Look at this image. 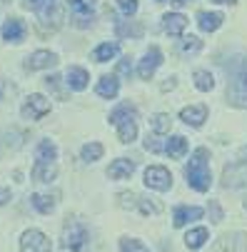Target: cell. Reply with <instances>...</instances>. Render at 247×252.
<instances>
[{
    "mask_svg": "<svg viewBox=\"0 0 247 252\" xmlns=\"http://www.w3.org/2000/svg\"><path fill=\"white\" fill-rule=\"evenodd\" d=\"M227 70V100L235 107L247 110V55H237L235 60L225 63Z\"/></svg>",
    "mask_w": 247,
    "mask_h": 252,
    "instance_id": "6da1fadb",
    "label": "cell"
},
{
    "mask_svg": "<svg viewBox=\"0 0 247 252\" xmlns=\"http://www.w3.org/2000/svg\"><path fill=\"white\" fill-rule=\"evenodd\" d=\"M185 177L187 185L197 192H207L213 185V175H210V150L207 148H197L190 155V162L185 167Z\"/></svg>",
    "mask_w": 247,
    "mask_h": 252,
    "instance_id": "7a4b0ae2",
    "label": "cell"
},
{
    "mask_svg": "<svg viewBox=\"0 0 247 252\" xmlns=\"http://www.w3.org/2000/svg\"><path fill=\"white\" fill-rule=\"evenodd\" d=\"M88 245V227L78 220H67L62 227V250L65 252H80Z\"/></svg>",
    "mask_w": 247,
    "mask_h": 252,
    "instance_id": "3957f363",
    "label": "cell"
},
{
    "mask_svg": "<svg viewBox=\"0 0 247 252\" xmlns=\"http://www.w3.org/2000/svg\"><path fill=\"white\" fill-rule=\"evenodd\" d=\"M20 113H23L25 120H40V118H45L50 113V100L45 95H40V93H32L23 102V110Z\"/></svg>",
    "mask_w": 247,
    "mask_h": 252,
    "instance_id": "277c9868",
    "label": "cell"
},
{
    "mask_svg": "<svg viewBox=\"0 0 247 252\" xmlns=\"http://www.w3.org/2000/svg\"><path fill=\"white\" fill-rule=\"evenodd\" d=\"M145 185H148L150 190L167 192V190L172 188V175H170L167 167H162V165H153V167L145 170Z\"/></svg>",
    "mask_w": 247,
    "mask_h": 252,
    "instance_id": "5b68a950",
    "label": "cell"
},
{
    "mask_svg": "<svg viewBox=\"0 0 247 252\" xmlns=\"http://www.w3.org/2000/svg\"><path fill=\"white\" fill-rule=\"evenodd\" d=\"M213 252H247V232H227L222 235Z\"/></svg>",
    "mask_w": 247,
    "mask_h": 252,
    "instance_id": "8992f818",
    "label": "cell"
},
{
    "mask_svg": "<svg viewBox=\"0 0 247 252\" xmlns=\"http://www.w3.org/2000/svg\"><path fill=\"white\" fill-rule=\"evenodd\" d=\"M160 65H162V50H160L157 45H153V48L143 55V60H140V65H137V75L143 78V80H150Z\"/></svg>",
    "mask_w": 247,
    "mask_h": 252,
    "instance_id": "52a82bcc",
    "label": "cell"
},
{
    "mask_svg": "<svg viewBox=\"0 0 247 252\" xmlns=\"http://www.w3.org/2000/svg\"><path fill=\"white\" fill-rule=\"evenodd\" d=\"M20 252H53V250H50V240L40 230H28L23 232Z\"/></svg>",
    "mask_w": 247,
    "mask_h": 252,
    "instance_id": "ba28073f",
    "label": "cell"
},
{
    "mask_svg": "<svg viewBox=\"0 0 247 252\" xmlns=\"http://www.w3.org/2000/svg\"><path fill=\"white\" fill-rule=\"evenodd\" d=\"M53 65H58V55L50 50H35L32 55L25 58V70H30V73L32 70H48Z\"/></svg>",
    "mask_w": 247,
    "mask_h": 252,
    "instance_id": "9c48e42d",
    "label": "cell"
},
{
    "mask_svg": "<svg viewBox=\"0 0 247 252\" xmlns=\"http://www.w3.org/2000/svg\"><path fill=\"white\" fill-rule=\"evenodd\" d=\"M202 218V207H190V205H178L172 210V225L175 227H185L195 220Z\"/></svg>",
    "mask_w": 247,
    "mask_h": 252,
    "instance_id": "30bf717a",
    "label": "cell"
},
{
    "mask_svg": "<svg viewBox=\"0 0 247 252\" xmlns=\"http://www.w3.org/2000/svg\"><path fill=\"white\" fill-rule=\"evenodd\" d=\"M185 28H187V18L183 13H165L162 15V30L167 35H172V38H180L185 32Z\"/></svg>",
    "mask_w": 247,
    "mask_h": 252,
    "instance_id": "8fae6325",
    "label": "cell"
},
{
    "mask_svg": "<svg viewBox=\"0 0 247 252\" xmlns=\"http://www.w3.org/2000/svg\"><path fill=\"white\" fill-rule=\"evenodd\" d=\"M180 120L190 127H200L207 120V105H190L180 110Z\"/></svg>",
    "mask_w": 247,
    "mask_h": 252,
    "instance_id": "7c38bea8",
    "label": "cell"
},
{
    "mask_svg": "<svg viewBox=\"0 0 247 252\" xmlns=\"http://www.w3.org/2000/svg\"><path fill=\"white\" fill-rule=\"evenodd\" d=\"M70 13L75 15V20H78L80 28L90 25V23H93V15H95L90 0H70Z\"/></svg>",
    "mask_w": 247,
    "mask_h": 252,
    "instance_id": "4fadbf2b",
    "label": "cell"
},
{
    "mask_svg": "<svg viewBox=\"0 0 247 252\" xmlns=\"http://www.w3.org/2000/svg\"><path fill=\"white\" fill-rule=\"evenodd\" d=\"M88 83H90V75H88L85 67H78V65L67 67V73H65V85H67L70 90H85Z\"/></svg>",
    "mask_w": 247,
    "mask_h": 252,
    "instance_id": "5bb4252c",
    "label": "cell"
},
{
    "mask_svg": "<svg viewBox=\"0 0 247 252\" xmlns=\"http://www.w3.org/2000/svg\"><path fill=\"white\" fill-rule=\"evenodd\" d=\"M20 145H23V132H18V130L0 132V158H8V155L15 153Z\"/></svg>",
    "mask_w": 247,
    "mask_h": 252,
    "instance_id": "9a60e30c",
    "label": "cell"
},
{
    "mask_svg": "<svg viewBox=\"0 0 247 252\" xmlns=\"http://www.w3.org/2000/svg\"><path fill=\"white\" fill-rule=\"evenodd\" d=\"M25 32H28L25 23H23L20 18H10V20H5V25H3V40H8V43H20V40L25 38Z\"/></svg>",
    "mask_w": 247,
    "mask_h": 252,
    "instance_id": "2e32d148",
    "label": "cell"
},
{
    "mask_svg": "<svg viewBox=\"0 0 247 252\" xmlns=\"http://www.w3.org/2000/svg\"><path fill=\"white\" fill-rule=\"evenodd\" d=\"M95 93H97L100 97H105V100H113V97H118V93H120V80H118L115 75H102V78L97 80Z\"/></svg>",
    "mask_w": 247,
    "mask_h": 252,
    "instance_id": "e0dca14e",
    "label": "cell"
},
{
    "mask_svg": "<svg viewBox=\"0 0 247 252\" xmlns=\"http://www.w3.org/2000/svg\"><path fill=\"white\" fill-rule=\"evenodd\" d=\"M110 125H120V123H127V120H137V107L132 105V102H120L115 110L110 113Z\"/></svg>",
    "mask_w": 247,
    "mask_h": 252,
    "instance_id": "ac0fdd59",
    "label": "cell"
},
{
    "mask_svg": "<svg viewBox=\"0 0 247 252\" xmlns=\"http://www.w3.org/2000/svg\"><path fill=\"white\" fill-rule=\"evenodd\" d=\"M30 175H32L35 183H53L55 175H58V165L55 162H35Z\"/></svg>",
    "mask_w": 247,
    "mask_h": 252,
    "instance_id": "d6986e66",
    "label": "cell"
},
{
    "mask_svg": "<svg viewBox=\"0 0 247 252\" xmlns=\"http://www.w3.org/2000/svg\"><path fill=\"white\" fill-rule=\"evenodd\" d=\"M132 172H135V162L127 160V158H120V160H115V162L108 167V177H110V180H127Z\"/></svg>",
    "mask_w": 247,
    "mask_h": 252,
    "instance_id": "ffe728a7",
    "label": "cell"
},
{
    "mask_svg": "<svg viewBox=\"0 0 247 252\" xmlns=\"http://www.w3.org/2000/svg\"><path fill=\"white\" fill-rule=\"evenodd\" d=\"M222 20H225L222 13H207V10H200V13H197V25H200V30H205V32H215V30L222 25Z\"/></svg>",
    "mask_w": 247,
    "mask_h": 252,
    "instance_id": "44dd1931",
    "label": "cell"
},
{
    "mask_svg": "<svg viewBox=\"0 0 247 252\" xmlns=\"http://www.w3.org/2000/svg\"><path fill=\"white\" fill-rule=\"evenodd\" d=\"M187 140L183 137V135H172L170 140H167V145H165V153L172 158V160H180V158H185V153H187Z\"/></svg>",
    "mask_w": 247,
    "mask_h": 252,
    "instance_id": "7402d4cb",
    "label": "cell"
},
{
    "mask_svg": "<svg viewBox=\"0 0 247 252\" xmlns=\"http://www.w3.org/2000/svg\"><path fill=\"white\" fill-rule=\"evenodd\" d=\"M55 158H58L55 142H50V140H40V142H38V148H35V160H38V162H55Z\"/></svg>",
    "mask_w": 247,
    "mask_h": 252,
    "instance_id": "603a6c76",
    "label": "cell"
},
{
    "mask_svg": "<svg viewBox=\"0 0 247 252\" xmlns=\"http://www.w3.org/2000/svg\"><path fill=\"white\" fill-rule=\"evenodd\" d=\"M118 53H120V45H118V43H100V45L93 50V60H95V63H108V60H113Z\"/></svg>",
    "mask_w": 247,
    "mask_h": 252,
    "instance_id": "cb8c5ba5",
    "label": "cell"
},
{
    "mask_svg": "<svg viewBox=\"0 0 247 252\" xmlns=\"http://www.w3.org/2000/svg\"><path fill=\"white\" fill-rule=\"evenodd\" d=\"M207 240H210L207 227H195V230H190V232L185 235V245H187L190 250H200Z\"/></svg>",
    "mask_w": 247,
    "mask_h": 252,
    "instance_id": "d4e9b609",
    "label": "cell"
},
{
    "mask_svg": "<svg viewBox=\"0 0 247 252\" xmlns=\"http://www.w3.org/2000/svg\"><path fill=\"white\" fill-rule=\"evenodd\" d=\"M192 80H195V88H197L200 93H210V90L215 88V78H213V73H210V70H195Z\"/></svg>",
    "mask_w": 247,
    "mask_h": 252,
    "instance_id": "484cf974",
    "label": "cell"
},
{
    "mask_svg": "<svg viewBox=\"0 0 247 252\" xmlns=\"http://www.w3.org/2000/svg\"><path fill=\"white\" fill-rule=\"evenodd\" d=\"M30 202H32V207L38 210L40 215H50L53 210H55V197H50V195H32L30 197Z\"/></svg>",
    "mask_w": 247,
    "mask_h": 252,
    "instance_id": "4316f807",
    "label": "cell"
},
{
    "mask_svg": "<svg viewBox=\"0 0 247 252\" xmlns=\"http://www.w3.org/2000/svg\"><path fill=\"white\" fill-rule=\"evenodd\" d=\"M135 137H137V123L135 120H127V123H120L118 125V140L123 142V145L132 142Z\"/></svg>",
    "mask_w": 247,
    "mask_h": 252,
    "instance_id": "83f0119b",
    "label": "cell"
},
{
    "mask_svg": "<svg viewBox=\"0 0 247 252\" xmlns=\"http://www.w3.org/2000/svg\"><path fill=\"white\" fill-rule=\"evenodd\" d=\"M150 127H153V132H155V135H165V132H170L172 120H170V115L157 113V115H153V118H150Z\"/></svg>",
    "mask_w": 247,
    "mask_h": 252,
    "instance_id": "f1b7e54d",
    "label": "cell"
},
{
    "mask_svg": "<svg viewBox=\"0 0 247 252\" xmlns=\"http://www.w3.org/2000/svg\"><path fill=\"white\" fill-rule=\"evenodd\" d=\"M102 153H105V148L100 145V142H88V145H83V150H80V158L85 162H95V160L102 158Z\"/></svg>",
    "mask_w": 247,
    "mask_h": 252,
    "instance_id": "f546056e",
    "label": "cell"
},
{
    "mask_svg": "<svg viewBox=\"0 0 247 252\" xmlns=\"http://www.w3.org/2000/svg\"><path fill=\"white\" fill-rule=\"evenodd\" d=\"M137 210L143 215H160L162 212V205L153 197H137Z\"/></svg>",
    "mask_w": 247,
    "mask_h": 252,
    "instance_id": "4dcf8cb0",
    "label": "cell"
},
{
    "mask_svg": "<svg viewBox=\"0 0 247 252\" xmlns=\"http://www.w3.org/2000/svg\"><path fill=\"white\" fill-rule=\"evenodd\" d=\"M202 50V40L195 38V35H187V38H183V45H180V53L183 55H197Z\"/></svg>",
    "mask_w": 247,
    "mask_h": 252,
    "instance_id": "1f68e13d",
    "label": "cell"
},
{
    "mask_svg": "<svg viewBox=\"0 0 247 252\" xmlns=\"http://www.w3.org/2000/svg\"><path fill=\"white\" fill-rule=\"evenodd\" d=\"M120 252H150V250L135 237H120Z\"/></svg>",
    "mask_w": 247,
    "mask_h": 252,
    "instance_id": "d6a6232c",
    "label": "cell"
},
{
    "mask_svg": "<svg viewBox=\"0 0 247 252\" xmlns=\"http://www.w3.org/2000/svg\"><path fill=\"white\" fill-rule=\"evenodd\" d=\"M165 145H167V142H165ZM165 145L160 142V135H155V132L145 137V150H150V153H165Z\"/></svg>",
    "mask_w": 247,
    "mask_h": 252,
    "instance_id": "836d02e7",
    "label": "cell"
},
{
    "mask_svg": "<svg viewBox=\"0 0 247 252\" xmlns=\"http://www.w3.org/2000/svg\"><path fill=\"white\" fill-rule=\"evenodd\" d=\"M118 200H120V207H125V210H135L137 207V195H132V192H120Z\"/></svg>",
    "mask_w": 247,
    "mask_h": 252,
    "instance_id": "e575fe53",
    "label": "cell"
},
{
    "mask_svg": "<svg viewBox=\"0 0 247 252\" xmlns=\"http://www.w3.org/2000/svg\"><path fill=\"white\" fill-rule=\"evenodd\" d=\"M207 212H210V220H213V222H222V207H220L217 200H210Z\"/></svg>",
    "mask_w": 247,
    "mask_h": 252,
    "instance_id": "d590c367",
    "label": "cell"
},
{
    "mask_svg": "<svg viewBox=\"0 0 247 252\" xmlns=\"http://www.w3.org/2000/svg\"><path fill=\"white\" fill-rule=\"evenodd\" d=\"M118 8L130 18V15H135V13H137V0H118Z\"/></svg>",
    "mask_w": 247,
    "mask_h": 252,
    "instance_id": "8d00e7d4",
    "label": "cell"
},
{
    "mask_svg": "<svg viewBox=\"0 0 247 252\" xmlns=\"http://www.w3.org/2000/svg\"><path fill=\"white\" fill-rule=\"evenodd\" d=\"M45 83H48V88H50L53 93H58V97H60V100H65V93H60V88H58V85H60V78H58V75L45 78Z\"/></svg>",
    "mask_w": 247,
    "mask_h": 252,
    "instance_id": "74e56055",
    "label": "cell"
},
{
    "mask_svg": "<svg viewBox=\"0 0 247 252\" xmlns=\"http://www.w3.org/2000/svg\"><path fill=\"white\" fill-rule=\"evenodd\" d=\"M118 73H120V75H130V73H132V65H130V58L120 60V65H118Z\"/></svg>",
    "mask_w": 247,
    "mask_h": 252,
    "instance_id": "f35d334b",
    "label": "cell"
},
{
    "mask_svg": "<svg viewBox=\"0 0 247 252\" xmlns=\"http://www.w3.org/2000/svg\"><path fill=\"white\" fill-rule=\"evenodd\" d=\"M237 165H242V167H247V148H242L240 150V155H237V160H235Z\"/></svg>",
    "mask_w": 247,
    "mask_h": 252,
    "instance_id": "ab89813d",
    "label": "cell"
},
{
    "mask_svg": "<svg viewBox=\"0 0 247 252\" xmlns=\"http://www.w3.org/2000/svg\"><path fill=\"white\" fill-rule=\"evenodd\" d=\"M8 200H10V190L8 188H0V207H3Z\"/></svg>",
    "mask_w": 247,
    "mask_h": 252,
    "instance_id": "60d3db41",
    "label": "cell"
},
{
    "mask_svg": "<svg viewBox=\"0 0 247 252\" xmlns=\"http://www.w3.org/2000/svg\"><path fill=\"white\" fill-rule=\"evenodd\" d=\"M175 85H178V80H175V78H167V83H162V88H160V90H162V93H167V90H172Z\"/></svg>",
    "mask_w": 247,
    "mask_h": 252,
    "instance_id": "b9f144b4",
    "label": "cell"
},
{
    "mask_svg": "<svg viewBox=\"0 0 247 252\" xmlns=\"http://www.w3.org/2000/svg\"><path fill=\"white\" fill-rule=\"evenodd\" d=\"M210 3H217V5H222V3H235V0H210Z\"/></svg>",
    "mask_w": 247,
    "mask_h": 252,
    "instance_id": "7bdbcfd3",
    "label": "cell"
},
{
    "mask_svg": "<svg viewBox=\"0 0 247 252\" xmlns=\"http://www.w3.org/2000/svg\"><path fill=\"white\" fill-rule=\"evenodd\" d=\"M175 3H178V5H180V3H187V0H175Z\"/></svg>",
    "mask_w": 247,
    "mask_h": 252,
    "instance_id": "ee69618b",
    "label": "cell"
},
{
    "mask_svg": "<svg viewBox=\"0 0 247 252\" xmlns=\"http://www.w3.org/2000/svg\"><path fill=\"white\" fill-rule=\"evenodd\" d=\"M245 210H247V200H245Z\"/></svg>",
    "mask_w": 247,
    "mask_h": 252,
    "instance_id": "f6af8a7d",
    "label": "cell"
}]
</instances>
